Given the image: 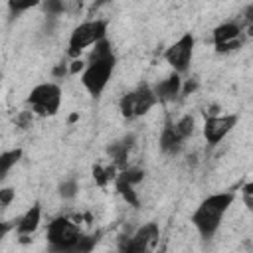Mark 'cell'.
Wrapping results in <instances>:
<instances>
[{
  "label": "cell",
  "mask_w": 253,
  "mask_h": 253,
  "mask_svg": "<svg viewBox=\"0 0 253 253\" xmlns=\"http://www.w3.org/2000/svg\"><path fill=\"white\" fill-rule=\"evenodd\" d=\"M115 63H117V59L111 49V43L107 40L97 42L89 53V61L81 75V83L93 97H99L103 93L105 85L109 83V79L113 75Z\"/></svg>",
  "instance_id": "1"
},
{
  "label": "cell",
  "mask_w": 253,
  "mask_h": 253,
  "mask_svg": "<svg viewBox=\"0 0 253 253\" xmlns=\"http://www.w3.org/2000/svg\"><path fill=\"white\" fill-rule=\"evenodd\" d=\"M231 204H233V194L231 192H219V194L208 196L196 208V211L192 213V223L200 231L202 237L208 239L217 231V227H219V223H221V219H223V215Z\"/></svg>",
  "instance_id": "2"
},
{
  "label": "cell",
  "mask_w": 253,
  "mask_h": 253,
  "mask_svg": "<svg viewBox=\"0 0 253 253\" xmlns=\"http://www.w3.org/2000/svg\"><path fill=\"white\" fill-rule=\"evenodd\" d=\"M28 103L32 107V113H36L40 117H51L59 111L61 89L55 83H40L32 89Z\"/></svg>",
  "instance_id": "3"
},
{
  "label": "cell",
  "mask_w": 253,
  "mask_h": 253,
  "mask_svg": "<svg viewBox=\"0 0 253 253\" xmlns=\"http://www.w3.org/2000/svg\"><path fill=\"white\" fill-rule=\"evenodd\" d=\"M107 34V22L105 20H89L79 24L71 36H69V55H79L85 47L95 45L97 42L105 40Z\"/></svg>",
  "instance_id": "4"
},
{
  "label": "cell",
  "mask_w": 253,
  "mask_h": 253,
  "mask_svg": "<svg viewBox=\"0 0 253 253\" xmlns=\"http://www.w3.org/2000/svg\"><path fill=\"white\" fill-rule=\"evenodd\" d=\"M79 235H81L79 227L71 219H67V217H55L49 223V227H47V241L59 253L71 251L75 247Z\"/></svg>",
  "instance_id": "5"
},
{
  "label": "cell",
  "mask_w": 253,
  "mask_h": 253,
  "mask_svg": "<svg viewBox=\"0 0 253 253\" xmlns=\"http://www.w3.org/2000/svg\"><path fill=\"white\" fill-rule=\"evenodd\" d=\"M160 237V227L156 223H146L128 239L121 241V253H154Z\"/></svg>",
  "instance_id": "6"
},
{
  "label": "cell",
  "mask_w": 253,
  "mask_h": 253,
  "mask_svg": "<svg viewBox=\"0 0 253 253\" xmlns=\"http://www.w3.org/2000/svg\"><path fill=\"white\" fill-rule=\"evenodd\" d=\"M156 95L150 87L142 85L138 87L136 91H130L126 93L123 99H121V113L126 117V119H132V117H140V115H146L154 103H156Z\"/></svg>",
  "instance_id": "7"
},
{
  "label": "cell",
  "mask_w": 253,
  "mask_h": 253,
  "mask_svg": "<svg viewBox=\"0 0 253 253\" xmlns=\"http://www.w3.org/2000/svg\"><path fill=\"white\" fill-rule=\"evenodd\" d=\"M192 53H194V36L186 34L164 51V59L172 65V69L176 73H182L188 69V65L192 61Z\"/></svg>",
  "instance_id": "8"
},
{
  "label": "cell",
  "mask_w": 253,
  "mask_h": 253,
  "mask_svg": "<svg viewBox=\"0 0 253 253\" xmlns=\"http://www.w3.org/2000/svg\"><path fill=\"white\" fill-rule=\"evenodd\" d=\"M237 125V115H211L204 123V136L210 144H217Z\"/></svg>",
  "instance_id": "9"
},
{
  "label": "cell",
  "mask_w": 253,
  "mask_h": 253,
  "mask_svg": "<svg viewBox=\"0 0 253 253\" xmlns=\"http://www.w3.org/2000/svg\"><path fill=\"white\" fill-rule=\"evenodd\" d=\"M213 42L219 51H229V49L239 47L241 45V26L233 24V22L217 26L213 32Z\"/></svg>",
  "instance_id": "10"
},
{
  "label": "cell",
  "mask_w": 253,
  "mask_h": 253,
  "mask_svg": "<svg viewBox=\"0 0 253 253\" xmlns=\"http://www.w3.org/2000/svg\"><path fill=\"white\" fill-rule=\"evenodd\" d=\"M180 89H182V79H180L178 73H172V75H168L166 79H162L156 85L154 95L160 101H172V99H176V95L180 93Z\"/></svg>",
  "instance_id": "11"
},
{
  "label": "cell",
  "mask_w": 253,
  "mask_h": 253,
  "mask_svg": "<svg viewBox=\"0 0 253 253\" xmlns=\"http://www.w3.org/2000/svg\"><path fill=\"white\" fill-rule=\"evenodd\" d=\"M40 219H42V208H40V204H34V206L20 217V221H18V231H20V235H22V237L32 235V233L38 229Z\"/></svg>",
  "instance_id": "12"
},
{
  "label": "cell",
  "mask_w": 253,
  "mask_h": 253,
  "mask_svg": "<svg viewBox=\"0 0 253 253\" xmlns=\"http://www.w3.org/2000/svg\"><path fill=\"white\" fill-rule=\"evenodd\" d=\"M182 144H184V140L176 134L174 126H172V125H166V128H164L162 134H160V148H162L164 152H178Z\"/></svg>",
  "instance_id": "13"
},
{
  "label": "cell",
  "mask_w": 253,
  "mask_h": 253,
  "mask_svg": "<svg viewBox=\"0 0 253 253\" xmlns=\"http://www.w3.org/2000/svg\"><path fill=\"white\" fill-rule=\"evenodd\" d=\"M130 146H132V136H128V138H125V140H121V142H117V144L111 146V154H113L117 166H125V160L128 156Z\"/></svg>",
  "instance_id": "14"
},
{
  "label": "cell",
  "mask_w": 253,
  "mask_h": 253,
  "mask_svg": "<svg viewBox=\"0 0 253 253\" xmlns=\"http://www.w3.org/2000/svg\"><path fill=\"white\" fill-rule=\"evenodd\" d=\"M20 156H22V150H20V148H16V150H8V152H2V154H0V180L6 178L8 170L20 160Z\"/></svg>",
  "instance_id": "15"
},
{
  "label": "cell",
  "mask_w": 253,
  "mask_h": 253,
  "mask_svg": "<svg viewBox=\"0 0 253 253\" xmlns=\"http://www.w3.org/2000/svg\"><path fill=\"white\" fill-rule=\"evenodd\" d=\"M97 239H99V233H89V235H83L81 233L79 239H77V243H75V247L71 249V253H89L95 247Z\"/></svg>",
  "instance_id": "16"
},
{
  "label": "cell",
  "mask_w": 253,
  "mask_h": 253,
  "mask_svg": "<svg viewBox=\"0 0 253 253\" xmlns=\"http://www.w3.org/2000/svg\"><path fill=\"white\" fill-rule=\"evenodd\" d=\"M172 126H174L176 134H178L182 140H186V138H188V136L194 132V119H192L190 115H186V117H182L178 123H174Z\"/></svg>",
  "instance_id": "17"
},
{
  "label": "cell",
  "mask_w": 253,
  "mask_h": 253,
  "mask_svg": "<svg viewBox=\"0 0 253 253\" xmlns=\"http://www.w3.org/2000/svg\"><path fill=\"white\" fill-rule=\"evenodd\" d=\"M142 176H144V172H142V170H136V168L126 170V168H125V170L117 176V180H121V182L128 184V186H134V184H138V182L142 180Z\"/></svg>",
  "instance_id": "18"
},
{
  "label": "cell",
  "mask_w": 253,
  "mask_h": 253,
  "mask_svg": "<svg viewBox=\"0 0 253 253\" xmlns=\"http://www.w3.org/2000/svg\"><path fill=\"white\" fill-rule=\"evenodd\" d=\"M93 176H95V182H97L99 186H105L111 178H115V166H109V168L95 166V168H93Z\"/></svg>",
  "instance_id": "19"
},
{
  "label": "cell",
  "mask_w": 253,
  "mask_h": 253,
  "mask_svg": "<svg viewBox=\"0 0 253 253\" xmlns=\"http://www.w3.org/2000/svg\"><path fill=\"white\" fill-rule=\"evenodd\" d=\"M117 190L123 194V198H125L130 206H138V198H136L132 186H128V184H125V182H121V180H117Z\"/></svg>",
  "instance_id": "20"
},
{
  "label": "cell",
  "mask_w": 253,
  "mask_h": 253,
  "mask_svg": "<svg viewBox=\"0 0 253 253\" xmlns=\"http://www.w3.org/2000/svg\"><path fill=\"white\" fill-rule=\"evenodd\" d=\"M43 10L47 12V16H59V14L65 12V4L59 2V0H47L43 4Z\"/></svg>",
  "instance_id": "21"
},
{
  "label": "cell",
  "mask_w": 253,
  "mask_h": 253,
  "mask_svg": "<svg viewBox=\"0 0 253 253\" xmlns=\"http://www.w3.org/2000/svg\"><path fill=\"white\" fill-rule=\"evenodd\" d=\"M59 194H61V198H65V200L73 198V196L77 194V182H75V180H65V182L59 186Z\"/></svg>",
  "instance_id": "22"
},
{
  "label": "cell",
  "mask_w": 253,
  "mask_h": 253,
  "mask_svg": "<svg viewBox=\"0 0 253 253\" xmlns=\"http://www.w3.org/2000/svg\"><path fill=\"white\" fill-rule=\"evenodd\" d=\"M14 196H16L14 188H2V190H0V204H2V206H8V204H12Z\"/></svg>",
  "instance_id": "23"
},
{
  "label": "cell",
  "mask_w": 253,
  "mask_h": 253,
  "mask_svg": "<svg viewBox=\"0 0 253 253\" xmlns=\"http://www.w3.org/2000/svg\"><path fill=\"white\" fill-rule=\"evenodd\" d=\"M34 4H36V2H10L8 6H10V10H12V12H16V14H18V12H24V10L32 8Z\"/></svg>",
  "instance_id": "24"
},
{
  "label": "cell",
  "mask_w": 253,
  "mask_h": 253,
  "mask_svg": "<svg viewBox=\"0 0 253 253\" xmlns=\"http://www.w3.org/2000/svg\"><path fill=\"white\" fill-rule=\"evenodd\" d=\"M16 123H18V125H22V126H28V125L32 123V111H26V113H22V115L16 119Z\"/></svg>",
  "instance_id": "25"
},
{
  "label": "cell",
  "mask_w": 253,
  "mask_h": 253,
  "mask_svg": "<svg viewBox=\"0 0 253 253\" xmlns=\"http://www.w3.org/2000/svg\"><path fill=\"white\" fill-rule=\"evenodd\" d=\"M67 71H69V67H67L65 63H59V65L53 69V75H55V77H61V75H65Z\"/></svg>",
  "instance_id": "26"
},
{
  "label": "cell",
  "mask_w": 253,
  "mask_h": 253,
  "mask_svg": "<svg viewBox=\"0 0 253 253\" xmlns=\"http://www.w3.org/2000/svg\"><path fill=\"white\" fill-rule=\"evenodd\" d=\"M83 69V61L81 59H75L71 65H69V73H77V71H81Z\"/></svg>",
  "instance_id": "27"
},
{
  "label": "cell",
  "mask_w": 253,
  "mask_h": 253,
  "mask_svg": "<svg viewBox=\"0 0 253 253\" xmlns=\"http://www.w3.org/2000/svg\"><path fill=\"white\" fill-rule=\"evenodd\" d=\"M10 231V223H6V221H0V241L4 239V235Z\"/></svg>",
  "instance_id": "28"
},
{
  "label": "cell",
  "mask_w": 253,
  "mask_h": 253,
  "mask_svg": "<svg viewBox=\"0 0 253 253\" xmlns=\"http://www.w3.org/2000/svg\"><path fill=\"white\" fill-rule=\"evenodd\" d=\"M75 121H77V115H75V113H73V115H71V117H69V123H75Z\"/></svg>",
  "instance_id": "29"
},
{
  "label": "cell",
  "mask_w": 253,
  "mask_h": 253,
  "mask_svg": "<svg viewBox=\"0 0 253 253\" xmlns=\"http://www.w3.org/2000/svg\"><path fill=\"white\" fill-rule=\"evenodd\" d=\"M0 83H2V77H0Z\"/></svg>",
  "instance_id": "30"
}]
</instances>
